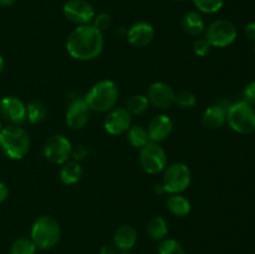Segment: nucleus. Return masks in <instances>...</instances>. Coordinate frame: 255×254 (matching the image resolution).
I'll use <instances>...</instances> for the list:
<instances>
[{"label":"nucleus","instance_id":"obj_1","mask_svg":"<svg viewBox=\"0 0 255 254\" xmlns=\"http://www.w3.org/2000/svg\"><path fill=\"white\" fill-rule=\"evenodd\" d=\"M66 50L75 60H94L104 50V35L94 25H79L67 37Z\"/></svg>","mask_w":255,"mask_h":254},{"label":"nucleus","instance_id":"obj_2","mask_svg":"<svg viewBox=\"0 0 255 254\" xmlns=\"http://www.w3.org/2000/svg\"><path fill=\"white\" fill-rule=\"evenodd\" d=\"M119 100V89L110 80H102L91 87L85 96L90 111L107 112L115 109Z\"/></svg>","mask_w":255,"mask_h":254},{"label":"nucleus","instance_id":"obj_3","mask_svg":"<svg viewBox=\"0 0 255 254\" xmlns=\"http://www.w3.org/2000/svg\"><path fill=\"white\" fill-rule=\"evenodd\" d=\"M0 147L9 158L20 159L29 152L30 137L22 127H4L0 131Z\"/></svg>","mask_w":255,"mask_h":254},{"label":"nucleus","instance_id":"obj_4","mask_svg":"<svg viewBox=\"0 0 255 254\" xmlns=\"http://www.w3.org/2000/svg\"><path fill=\"white\" fill-rule=\"evenodd\" d=\"M61 237L60 224L54 217L41 216L34 222L31 228V241L37 249L47 251L57 244Z\"/></svg>","mask_w":255,"mask_h":254},{"label":"nucleus","instance_id":"obj_5","mask_svg":"<svg viewBox=\"0 0 255 254\" xmlns=\"http://www.w3.org/2000/svg\"><path fill=\"white\" fill-rule=\"evenodd\" d=\"M227 122L232 129L242 134H249L255 131V110L247 101H239L231 105L227 110Z\"/></svg>","mask_w":255,"mask_h":254},{"label":"nucleus","instance_id":"obj_6","mask_svg":"<svg viewBox=\"0 0 255 254\" xmlns=\"http://www.w3.org/2000/svg\"><path fill=\"white\" fill-rule=\"evenodd\" d=\"M192 174L188 166L184 163H173L166 169L162 181L164 192L171 194H179L186 191L191 184Z\"/></svg>","mask_w":255,"mask_h":254},{"label":"nucleus","instance_id":"obj_7","mask_svg":"<svg viewBox=\"0 0 255 254\" xmlns=\"http://www.w3.org/2000/svg\"><path fill=\"white\" fill-rule=\"evenodd\" d=\"M237 27L229 20H216L212 22L206 31V39L212 47H227L237 39Z\"/></svg>","mask_w":255,"mask_h":254},{"label":"nucleus","instance_id":"obj_8","mask_svg":"<svg viewBox=\"0 0 255 254\" xmlns=\"http://www.w3.org/2000/svg\"><path fill=\"white\" fill-rule=\"evenodd\" d=\"M139 164L149 174H157L167 166V154L164 149L154 142H148L139 152Z\"/></svg>","mask_w":255,"mask_h":254},{"label":"nucleus","instance_id":"obj_9","mask_svg":"<svg viewBox=\"0 0 255 254\" xmlns=\"http://www.w3.org/2000/svg\"><path fill=\"white\" fill-rule=\"evenodd\" d=\"M71 151V142L62 134L51 136L44 146V156L54 164H64L69 161Z\"/></svg>","mask_w":255,"mask_h":254},{"label":"nucleus","instance_id":"obj_10","mask_svg":"<svg viewBox=\"0 0 255 254\" xmlns=\"http://www.w3.org/2000/svg\"><path fill=\"white\" fill-rule=\"evenodd\" d=\"M65 17L77 25H87L95 17V9L86 0H67L62 6Z\"/></svg>","mask_w":255,"mask_h":254},{"label":"nucleus","instance_id":"obj_11","mask_svg":"<svg viewBox=\"0 0 255 254\" xmlns=\"http://www.w3.org/2000/svg\"><path fill=\"white\" fill-rule=\"evenodd\" d=\"M0 116L15 126H19L26 121V106L17 97H5L0 101Z\"/></svg>","mask_w":255,"mask_h":254},{"label":"nucleus","instance_id":"obj_12","mask_svg":"<svg viewBox=\"0 0 255 254\" xmlns=\"http://www.w3.org/2000/svg\"><path fill=\"white\" fill-rule=\"evenodd\" d=\"M131 114L125 107H116L105 119V129L111 134H122L131 127Z\"/></svg>","mask_w":255,"mask_h":254},{"label":"nucleus","instance_id":"obj_13","mask_svg":"<svg viewBox=\"0 0 255 254\" xmlns=\"http://www.w3.org/2000/svg\"><path fill=\"white\" fill-rule=\"evenodd\" d=\"M176 92L166 82L157 81L149 86L147 99L153 106L158 109H169L174 104Z\"/></svg>","mask_w":255,"mask_h":254},{"label":"nucleus","instance_id":"obj_14","mask_svg":"<svg viewBox=\"0 0 255 254\" xmlns=\"http://www.w3.org/2000/svg\"><path fill=\"white\" fill-rule=\"evenodd\" d=\"M90 119V109L85 99H75L66 111V124L72 129H81Z\"/></svg>","mask_w":255,"mask_h":254},{"label":"nucleus","instance_id":"obj_15","mask_svg":"<svg viewBox=\"0 0 255 254\" xmlns=\"http://www.w3.org/2000/svg\"><path fill=\"white\" fill-rule=\"evenodd\" d=\"M172 129H173V122L168 116L159 115V116L153 117L149 122L148 129H147L149 141L154 142V143L164 141L172 133Z\"/></svg>","mask_w":255,"mask_h":254},{"label":"nucleus","instance_id":"obj_16","mask_svg":"<svg viewBox=\"0 0 255 254\" xmlns=\"http://www.w3.org/2000/svg\"><path fill=\"white\" fill-rule=\"evenodd\" d=\"M154 37V29L148 22H137L129 27L127 40L134 47H143L148 45Z\"/></svg>","mask_w":255,"mask_h":254},{"label":"nucleus","instance_id":"obj_17","mask_svg":"<svg viewBox=\"0 0 255 254\" xmlns=\"http://www.w3.org/2000/svg\"><path fill=\"white\" fill-rule=\"evenodd\" d=\"M137 239H138V234H137L136 229L132 226L125 224L115 232L112 241H114V246L119 251L127 252L136 246Z\"/></svg>","mask_w":255,"mask_h":254},{"label":"nucleus","instance_id":"obj_18","mask_svg":"<svg viewBox=\"0 0 255 254\" xmlns=\"http://www.w3.org/2000/svg\"><path fill=\"white\" fill-rule=\"evenodd\" d=\"M227 110L222 105H213L209 106L202 116V124L208 129H218L226 124Z\"/></svg>","mask_w":255,"mask_h":254},{"label":"nucleus","instance_id":"obj_19","mask_svg":"<svg viewBox=\"0 0 255 254\" xmlns=\"http://www.w3.org/2000/svg\"><path fill=\"white\" fill-rule=\"evenodd\" d=\"M182 27L188 35L198 36L204 31V20L199 12L189 11L182 19Z\"/></svg>","mask_w":255,"mask_h":254},{"label":"nucleus","instance_id":"obj_20","mask_svg":"<svg viewBox=\"0 0 255 254\" xmlns=\"http://www.w3.org/2000/svg\"><path fill=\"white\" fill-rule=\"evenodd\" d=\"M60 169V179L65 184H75L82 177V168L77 161H66L61 164Z\"/></svg>","mask_w":255,"mask_h":254},{"label":"nucleus","instance_id":"obj_21","mask_svg":"<svg viewBox=\"0 0 255 254\" xmlns=\"http://www.w3.org/2000/svg\"><path fill=\"white\" fill-rule=\"evenodd\" d=\"M167 207L169 212L176 217H186L191 212V202L181 194H172L167 199Z\"/></svg>","mask_w":255,"mask_h":254},{"label":"nucleus","instance_id":"obj_22","mask_svg":"<svg viewBox=\"0 0 255 254\" xmlns=\"http://www.w3.org/2000/svg\"><path fill=\"white\" fill-rule=\"evenodd\" d=\"M147 233L153 241H163L168 233V224L163 217H153L147 224Z\"/></svg>","mask_w":255,"mask_h":254},{"label":"nucleus","instance_id":"obj_23","mask_svg":"<svg viewBox=\"0 0 255 254\" xmlns=\"http://www.w3.org/2000/svg\"><path fill=\"white\" fill-rule=\"evenodd\" d=\"M127 141L131 146L136 147V148H142L148 142H151L147 129L143 126H139V125L131 126L127 129Z\"/></svg>","mask_w":255,"mask_h":254},{"label":"nucleus","instance_id":"obj_24","mask_svg":"<svg viewBox=\"0 0 255 254\" xmlns=\"http://www.w3.org/2000/svg\"><path fill=\"white\" fill-rule=\"evenodd\" d=\"M47 115L46 106L40 101H32L26 106V120L31 124H40Z\"/></svg>","mask_w":255,"mask_h":254},{"label":"nucleus","instance_id":"obj_25","mask_svg":"<svg viewBox=\"0 0 255 254\" xmlns=\"http://www.w3.org/2000/svg\"><path fill=\"white\" fill-rule=\"evenodd\" d=\"M149 101L144 95H133L127 101V110L129 111V114L141 115L147 111Z\"/></svg>","mask_w":255,"mask_h":254},{"label":"nucleus","instance_id":"obj_26","mask_svg":"<svg viewBox=\"0 0 255 254\" xmlns=\"http://www.w3.org/2000/svg\"><path fill=\"white\" fill-rule=\"evenodd\" d=\"M36 249L31 238H19L12 243L10 254H35Z\"/></svg>","mask_w":255,"mask_h":254},{"label":"nucleus","instance_id":"obj_27","mask_svg":"<svg viewBox=\"0 0 255 254\" xmlns=\"http://www.w3.org/2000/svg\"><path fill=\"white\" fill-rule=\"evenodd\" d=\"M158 254H186V252L182 244L176 239L164 238L158 246Z\"/></svg>","mask_w":255,"mask_h":254},{"label":"nucleus","instance_id":"obj_28","mask_svg":"<svg viewBox=\"0 0 255 254\" xmlns=\"http://www.w3.org/2000/svg\"><path fill=\"white\" fill-rule=\"evenodd\" d=\"M197 9L206 14H214L219 11L224 4V0H193Z\"/></svg>","mask_w":255,"mask_h":254},{"label":"nucleus","instance_id":"obj_29","mask_svg":"<svg viewBox=\"0 0 255 254\" xmlns=\"http://www.w3.org/2000/svg\"><path fill=\"white\" fill-rule=\"evenodd\" d=\"M174 104L181 109H192L197 104V97L191 91L182 90L174 96Z\"/></svg>","mask_w":255,"mask_h":254},{"label":"nucleus","instance_id":"obj_30","mask_svg":"<svg viewBox=\"0 0 255 254\" xmlns=\"http://www.w3.org/2000/svg\"><path fill=\"white\" fill-rule=\"evenodd\" d=\"M212 45L209 44L208 40L206 37H202V39H197L193 44V51L194 54L198 55V56L204 57L211 52Z\"/></svg>","mask_w":255,"mask_h":254},{"label":"nucleus","instance_id":"obj_31","mask_svg":"<svg viewBox=\"0 0 255 254\" xmlns=\"http://www.w3.org/2000/svg\"><path fill=\"white\" fill-rule=\"evenodd\" d=\"M110 25H111V16H110L109 14H106V12H101V14H99L96 16L95 15L94 17V26L96 27L97 30H100V31H105V30H107L110 27Z\"/></svg>","mask_w":255,"mask_h":254},{"label":"nucleus","instance_id":"obj_32","mask_svg":"<svg viewBox=\"0 0 255 254\" xmlns=\"http://www.w3.org/2000/svg\"><path fill=\"white\" fill-rule=\"evenodd\" d=\"M244 101L248 102L252 106H255V81L251 82L244 90Z\"/></svg>","mask_w":255,"mask_h":254},{"label":"nucleus","instance_id":"obj_33","mask_svg":"<svg viewBox=\"0 0 255 254\" xmlns=\"http://www.w3.org/2000/svg\"><path fill=\"white\" fill-rule=\"evenodd\" d=\"M87 153H89V151H87L84 146H79L71 151V156L74 157V161H77V162L84 159L85 157L87 156Z\"/></svg>","mask_w":255,"mask_h":254},{"label":"nucleus","instance_id":"obj_34","mask_svg":"<svg viewBox=\"0 0 255 254\" xmlns=\"http://www.w3.org/2000/svg\"><path fill=\"white\" fill-rule=\"evenodd\" d=\"M244 32H246L247 37H248L249 40L255 41V22H249L246 26V29H244Z\"/></svg>","mask_w":255,"mask_h":254},{"label":"nucleus","instance_id":"obj_35","mask_svg":"<svg viewBox=\"0 0 255 254\" xmlns=\"http://www.w3.org/2000/svg\"><path fill=\"white\" fill-rule=\"evenodd\" d=\"M9 196V189H7V186L2 182H0V203L5 201Z\"/></svg>","mask_w":255,"mask_h":254},{"label":"nucleus","instance_id":"obj_36","mask_svg":"<svg viewBox=\"0 0 255 254\" xmlns=\"http://www.w3.org/2000/svg\"><path fill=\"white\" fill-rule=\"evenodd\" d=\"M100 254H115V251L109 246H104L100 249Z\"/></svg>","mask_w":255,"mask_h":254},{"label":"nucleus","instance_id":"obj_37","mask_svg":"<svg viewBox=\"0 0 255 254\" xmlns=\"http://www.w3.org/2000/svg\"><path fill=\"white\" fill-rule=\"evenodd\" d=\"M15 1H16V0H0V5H1V6H10V5L14 4Z\"/></svg>","mask_w":255,"mask_h":254},{"label":"nucleus","instance_id":"obj_38","mask_svg":"<svg viewBox=\"0 0 255 254\" xmlns=\"http://www.w3.org/2000/svg\"><path fill=\"white\" fill-rule=\"evenodd\" d=\"M2 69H4V59H2V56L0 55V74H1Z\"/></svg>","mask_w":255,"mask_h":254},{"label":"nucleus","instance_id":"obj_39","mask_svg":"<svg viewBox=\"0 0 255 254\" xmlns=\"http://www.w3.org/2000/svg\"><path fill=\"white\" fill-rule=\"evenodd\" d=\"M2 129V120H1V116H0V131Z\"/></svg>","mask_w":255,"mask_h":254},{"label":"nucleus","instance_id":"obj_40","mask_svg":"<svg viewBox=\"0 0 255 254\" xmlns=\"http://www.w3.org/2000/svg\"><path fill=\"white\" fill-rule=\"evenodd\" d=\"M253 50H254V54H255V41H254V46H253Z\"/></svg>","mask_w":255,"mask_h":254},{"label":"nucleus","instance_id":"obj_41","mask_svg":"<svg viewBox=\"0 0 255 254\" xmlns=\"http://www.w3.org/2000/svg\"><path fill=\"white\" fill-rule=\"evenodd\" d=\"M174 1H182V0H174Z\"/></svg>","mask_w":255,"mask_h":254},{"label":"nucleus","instance_id":"obj_42","mask_svg":"<svg viewBox=\"0 0 255 254\" xmlns=\"http://www.w3.org/2000/svg\"><path fill=\"white\" fill-rule=\"evenodd\" d=\"M121 254H129V253H121Z\"/></svg>","mask_w":255,"mask_h":254}]
</instances>
